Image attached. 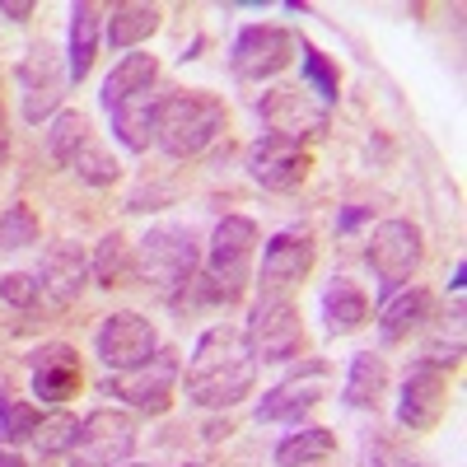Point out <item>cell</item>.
I'll list each match as a JSON object with an SVG mask.
<instances>
[{"label": "cell", "instance_id": "1", "mask_svg": "<svg viewBox=\"0 0 467 467\" xmlns=\"http://www.w3.org/2000/svg\"><path fill=\"white\" fill-rule=\"evenodd\" d=\"M253 379H257V360H253L244 332L229 323H215L202 332L197 350H192L182 388H187V402H197V407H234L253 393Z\"/></svg>", "mask_w": 467, "mask_h": 467}, {"label": "cell", "instance_id": "2", "mask_svg": "<svg viewBox=\"0 0 467 467\" xmlns=\"http://www.w3.org/2000/svg\"><path fill=\"white\" fill-rule=\"evenodd\" d=\"M197 239H192L187 229L178 224H160V229H150L140 248L131 253V266H136V281L150 285L154 295H164V299H178V290L192 285V276H197Z\"/></svg>", "mask_w": 467, "mask_h": 467}, {"label": "cell", "instance_id": "3", "mask_svg": "<svg viewBox=\"0 0 467 467\" xmlns=\"http://www.w3.org/2000/svg\"><path fill=\"white\" fill-rule=\"evenodd\" d=\"M257 253V224L244 215H224L215 224V239L206 253V299L211 304H234L248 290V271Z\"/></svg>", "mask_w": 467, "mask_h": 467}, {"label": "cell", "instance_id": "4", "mask_svg": "<svg viewBox=\"0 0 467 467\" xmlns=\"http://www.w3.org/2000/svg\"><path fill=\"white\" fill-rule=\"evenodd\" d=\"M220 131H224V103L215 94H173V99L160 103L154 140H160L173 160L202 154Z\"/></svg>", "mask_w": 467, "mask_h": 467}, {"label": "cell", "instance_id": "5", "mask_svg": "<svg viewBox=\"0 0 467 467\" xmlns=\"http://www.w3.org/2000/svg\"><path fill=\"white\" fill-rule=\"evenodd\" d=\"M131 449H136V416L103 407L80 420V435L70 444V462L75 467H122Z\"/></svg>", "mask_w": 467, "mask_h": 467}, {"label": "cell", "instance_id": "6", "mask_svg": "<svg viewBox=\"0 0 467 467\" xmlns=\"http://www.w3.org/2000/svg\"><path fill=\"white\" fill-rule=\"evenodd\" d=\"M253 360H266V365H281V360H295L299 356V314L285 295H262L253 304V318H248V332H244Z\"/></svg>", "mask_w": 467, "mask_h": 467}, {"label": "cell", "instance_id": "7", "mask_svg": "<svg viewBox=\"0 0 467 467\" xmlns=\"http://www.w3.org/2000/svg\"><path fill=\"white\" fill-rule=\"evenodd\" d=\"M365 257H369L374 276H379L383 299L398 295V290L411 281V271L420 266V229H416L411 220H383V224L369 234Z\"/></svg>", "mask_w": 467, "mask_h": 467}, {"label": "cell", "instance_id": "8", "mask_svg": "<svg viewBox=\"0 0 467 467\" xmlns=\"http://www.w3.org/2000/svg\"><path fill=\"white\" fill-rule=\"evenodd\" d=\"M178 374H182V369H178V350H154L145 365L112 374V379H108V393H112V398H122V402L136 407V411L160 416V411L173 407Z\"/></svg>", "mask_w": 467, "mask_h": 467}, {"label": "cell", "instance_id": "9", "mask_svg": "<svg viewBox=\"0 0 467 467\" xmlns=\"http://www.w3.org/2000/svg\"><path fill=\"white\" fill-rule=\"evenodd\" d=\"M295 57V33L276 28V24H253L234 37V52H229V66L239 80H266V75L285 70Z\"/></svg>", "mask_w": 467, "mask_h": 467}, {"label": "cell", "instance_id": "10", "mask_svg": "<svg viewBox=\"0 0 467 467\" xmlns=\"http://www.w3.org/2000/svg\"><path fill=\"white\" fill-rule=\"evenodd\" d=\"M94 350H99V360H103L108 369L122 374V369L145 365L154 350H160V332H154V323L140 318V314H112V318L99 327Z\"/></svg>", "mask_w": 467, "mask_h": 467}, {"label": "cell", "instance_id": "11", "mask_svg": "<svg viewBox=\"0 0 467 467\" xmlns=\"http://www.w3.org/2000/svg\"><path fill=\"white\" fill-rule=\"evenodd\" d=\"M61 89H66V70L57 61V47L52 43H37L24 61H19V94H24V122H47L61 103Z\"/></svg>", "mask_w": 467, "mask_h": 467}, {"label": "cell", "instance_id": "12", "mask_svg": "<svg viewBox=\"0 0 467 467\" xmlns=\"http://www.w3.org/2000/svg\"><path fill=\"white\" fill-rule=\"evenodd\" d=\"M308 169H314V160H308V150L299 140H285V136H262L253 150H248V173L253 182H262L266 192H295Z\"/></svg>", "mask_w": 467, "mask_h": 467}, {"label": "cell", "instance_id": "13", "mask_svg": "<svg viewBox=\"0 0 467 467\" xmlns=\"http://www.w3.org/2000/svg\"><path fill=\"white\" fill-rule=\"evenodd\" d=\"M257 117L271 127V136H285V140L327 131V108L314 103L304 89H271V94H262Z\"/></svg>", "mask_w": 467, "mask_h": 467}, {"label": "cell", "instance_id": "14", "mask_svg": "<svg viewBox=\"0 0 467 467\" xmlns=\"http://www.w3.org/2000/svg\"><path fill=\"white\" fill-rule=\"evenodd\" d=\"M444 416V374L435 365H411L398 393V420L407 431H435Z\"/></svg>", "mask_w": 467, "mask_h": 467}, {"label": "cell", "instance_id": "15", "mask_svg": "<svg viewBox=\"0 0 467 467\" xmlns=\"http://www.w3.org/2000/svg\"><path fill=\"white\" fill-rule=\"evenodd\" d=\"M85 281H89V257L75 244H57L43 257V271H37V295H43L52 308H70L75 299H80Z\"/></svg>", "mask_w": 467, "mask_h": 467}, {"label": "cell", "instance_id": "16", "mask_svg": "<svg viewBox=\"0 0 467 467\" xmlns=\"http://www.w3.org/2000/svg\"><path fill=\"white\" fill-rule=\"evenodd\" d=\"M80 356L70 346L52 341V346H37L33 350V393L37 402H66L80 393Z\"/></svg>", "mask_w": 467, "mask_h": 467}, {"label": "cell", "instance_id": "17", "mask_svg": "<svg viewBox=\"0 0 467 467\" xmlns=\"http://www.w3.org/2000/svg\"><path fill=\"white\" fill-rule=\"evenodd\" d=\"M308 266H314V239L304 229H285L262 253V281L266 285H295L308 276Z\"/></svg>", "mask_w": 467, "mask_h": 467}, {"label": "cell", "instance_id": "18", "mask_svg": "<svg viewBox=\"0 0 467 467\" xmlns=\"http://www.w3.org/2000/svg\"><path fill=\"white\" fill-rule=\"evenodd\" d=\"M112 112V131H117V140H122L127 150H150V140H154V122H160V99H154L150 89H140V94H131V99H122V103H112L108 108Z\"/></svg>", "mask_w": 467, "mask_h": 467}, {"label": "cell", "instance_id": "19", "mask_svg": "<svg viewBox=\"0 0 467 467\" xmlns=\"http://www.w3.org/2000/svg\"><path fill=\"white\" fill-rule=\"evenodd\" d=\"M425 318H431V295L416 290V285H402L398 295H388L383 308H379V337H383V341H402V337H411Z\"/></svg>", "mask_w": 467, "mask_h": 467}, {"label": "cell", "instance_id": "20", "mask_svg": "<svg viewBox=\"0 0 467 467\" xmlns=\"http://www.w3.org/2000/svg\"><path fill=\"white\" fill-rule=\"evenodd\" d=\"M323 318H327V332L332 337H350V332H360L369 323V299L356 281H346L337 276L323 295Z\"/></svg>", "mask_w": 467, "mask_h": 467}, {"label": "cell", "instance_id": "21", "mask_svg": "<svg viewBox=\"0 0 467 467\" xmlns=\"http://www.w3.org/2000/svg\"><path fill=\"white\" fill-rule=\"evenodd\" d=\"M94 52H99V5L80 0L70 10V47H66V80L80 85L94 70Z\"/></svg>", "mask_w": 467, "mask_h": 467}, {"label": "cell", "instance_id": "22", "mask_svg": "<svg viewBox=\"0 0 467 467\" xmlns=\"http://www.w3.org/2000/svg\"><path fill=\"white\" fill-rule=\"evenodd\" d=\"M323 402V393L314 383H304L299 374L295 379H285V383H276L271 393L257 402V420H295L299 425V416H308Z\"/></svg>", "mask_w": 467, "mask_h": 467}, {"label": "cell", "instance_id": "23", "mask_svg": "<svg viewBox=\"0 0 467 467\" xmlns=\"http://www.w3.org/2000/svg\"><path fill=\"white\" fill-rule=\"evenodd\" d=\"M154 75H160V61H154L150 52L122 57V61L112 66V75L103 80V108L122 103V99H131V94H140V89H154Z\"/></svg>", "mask_w": 467, "mask_h": 467}, {"label": "cell", "instance_id": "24", "mask_svg": "<svg viewBox=\"0 0 467 467\" xmlns=\"http://www.w3.org/2000/svg\"><path fill=\"white\" fill-rule=\"evenodd\" d=\"M383 388H388V365L374 356V350H360L346 369V393H341L346 407H379Z\"/></svg>", "mask_w": 467, "mask_h": 467}, {"label": "cell", "instance_id": "25", "mask_svg": "<svg viewBox=\"0 0 467 467\" xmlns=\"http://www.w3.org/2000/svg\"><path fill=\"white\" fill-rule=\"evenodd\" d=\"M337 435L323 431V425H308V431H295L281 449H276V467H314L323 458H332Z\"/></svg>", "mask_w": 467, "mask_h": 467}, {"label": "cell", "instance_id": "26", "mask_svg": "<svg viewBox=\"0 0 467 467\" xmlns=\"http://www.w3.org/2000/svg\"><path fill=\"white\" fill-rule=\"evenodd\" d=\"M89 276H94L103 290L127 285V281L136 276V266H131V248H127L122 234H108V239H99V253H94V262H89Z\"/></svg>", "mask_w": 467, "mask_h": 467}, {"label": "cell", "instance_id": "27", "mask_svg": "<svg viewBox=\"0 0 467 467\" xmlns=\"http://www.w3.org/2000/svg\"><path fill=\"white\" fill-rule=\"evenodd\" d=\"M154 28H160V10L154 5H117L112 19H108V43L112 47H136Z\"/></svg>", "mask_w": 467, "mask_h": 467}, {"label": "cell", "instance_id": "28", "mask_svg": "<svg viewBox=\"0 0 467 467\" xmlns=\"http://www.w3.org/2000/svg\"><path fill=\"white\" fill-rule=\"evenodd\" d=\"M66 169H70L75 178H85L89 187H108V182H117V160H112V154H108L94 136L70 154V164H66Z\"/></svg>", "mask_w": 467, "mask_h": 467}, {"label": "cell", "instance_id": "29", "mask_svg": "<svg viewBox=\"0 0 467 467\" xmlns=\"http://www.w3.org/2000/svg\"><path fill=\"white\" fill-rule=\"evenodd\" d=\"M75 435H80V420H75L70 411H52L47 420H37V431H33V444L43 458H57V453H70Z\"/></svg>", "mask_w": 467, "mask_h": 467}, {"label": "cell", "instance_id": "30", "mask_svg": "<svg viewBox=\"0 0 467 467\" xmlns=\"http://www.w3.org/2000/svg\"><path fill=\"white\" fill-rule=\"evenodd\" d=\"M85 140H89V122H85L80 112H61L57 122H52V131H47V150H52V160L61 169L70 164V154L80 150Z\"/></svg>", "mask_w": 467, "mask_h": 467}, {"label": "cell", "instance_id": "31", "mask_svg": "<svg viewBox=\"0 0 467 467\" xmlns=\"http://www.w3.org/2000/svg\"><path fill=\"white\" fill-rule=\"evenodd\" d=\"M28 244H37V215L28 206H10L0 215V253H19Z\"/></svg>", "mask_w": 467, "mask_h": 467}, {"label": "cell", "instance_id": "32", "mask_svg": "<svg viewBox=\"0 0 467 467\" xmlns=\"http://www.w3.org/2000/svg\"><path fill=\"white\" fill-rule=\"evenodd\" d=\"M304 80L318 89L323 108H327V103H337V70H332V66H327V57H323V52H314V47H304Z\"/></svg>", "mask_w": 467, "mask_h": 467}, {"label": "cell", "instance_id": "33", "mask_svg": "<svg viewBox=\"0 0 467 467\" xmlns=\"http://www.w3.org/2000/svg\"><path fill=\"white\" fill-rule=\"evenodd\" d=\"M37 276H28V271H10V276H0V304L10 308H37Z\"/></svg>", "mask_w": 467, "mask_h": 467}, {"label": "cell", "instance_id": "34", "mask_svg": "<svg viewBox=\"0 0 467 467\" xmlns=\"http://www.w3.org/2000/svg\"><path fill=\"white\" fill-rule=\"evenodd\" d=\"M37 420H43V416H37L28 402H10V416H5V440H10V444H28V440H33V431H37Z\"/></svg>", "mask_w": 467, "mask_h": 467}, {"label": "cell", "instance_id": "35", "mask_svg": "<svg viewBox=\"0 0 467 467\" xmlns=\"http://www.w3.org/2000/svg\"><path fill=\"white\" fill-rule=\"evenodd\" d=\"M374 467H431V462L407 458V453H402V449H393V444H379V449H374Z\"/></svg>", "mask_w": 467, "mask_h": 467}, {"label": "cell", "instance_id": "36", "mask_svg": "<svg viewBox=\"0 0 467 467\" xmlns=\"http://www.w3.org/2000/svg\"><path fill=\"white\" fill-rule=\"evenodd\" d=\"M0 15H5V19H28L33 5H28V0H10V5H0Z\"/></svg>", "mask_w": 467, "mask_h": 467}, {"label": "cell", "instance_id": "37", "mask_svg": "<svg viewBox=\"0 0 467 467\" xmlns=\"http://www.w3.org/2000/svg\"><path fill=\"white\" fill-rule=\"evenodd\" d=\"M5 416H10V398H5V379H0V440H5Z\"/></svg>", "mask_w": 467, "mask_h": 467}, {"label": "cell", "instance_id": "38", "mask_svg": "<svg viewBox=\"0 0 467 467\" xmlns=\"http://www.w3.org/2000/svg\"><path fill=\"white\" fill-rule=\"evenodd\" d=\"M0 467H28L19 453H0Z\"/></svg>", "mask_w": 467, "mask_h": 467}, {"label": "cell", "instance_id": "39", "mask_svg": "<svg viewBox=\"0 0 467 467\" xmlns=\"http://www.w3.org/2000/svg\"><path fill=\"white\" fill-rule=\"evenodd\" d=\"M0 164H5V117H0Z\"/></svg>", "mask_w": 467, "mask_h": 467}, {"label": "cell", "instance_id": "40", "mask_svg": "<svg viewBox=\"0 0 467 467\" xmlns=\"http://www.w3.org/2000/svg\"><path fill=\"white\" fill-rule=\"evenodd\" d=\"M122 467H140V462H122Z\"/></svg>", "mask_w": 467, "mask_h": 467}, {"label": "cell", "instance_id": "41", "mask_svg": "<svg viewBox=\"0 0 467 467\" xmlns=\"http://www.w3.org/2000/svg\"><path fill=\"white\" fill-rule=\"evenodd\" d=\"M187 467H192V462H187Z\"/></svg>", "mask_w": 467, "mask_h": 467}]
</instances>
